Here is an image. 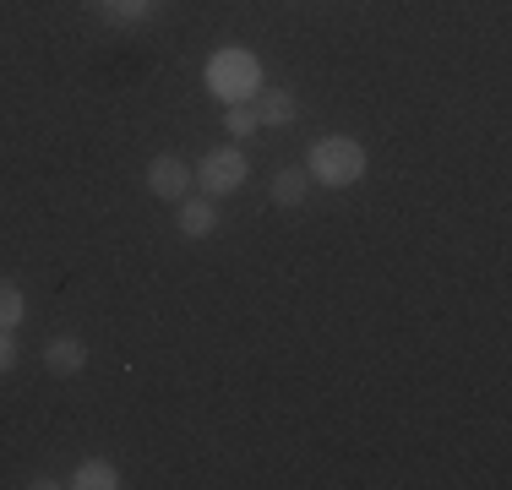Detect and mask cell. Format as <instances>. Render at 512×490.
Segmentation results:
<instances>
[{
  "instance_id": "cell-9",
  "label": "cell",
  "mask_w": 512,
  "mask_h": 490,
  "mask_svg": "<svg viewBox=\"0 0 512 490\" xmlns=\"http://www.w3.org/2000/svg\"><path fill=\"white\" fill-rule=\"evenodd\" d=\"M306 191H311L306 169H278L273 175V202L278 207H306Z\"/></svg>"
},
{
  "instance_id": "cell-10",
  "label": "cell",
  "mask_w": 512,
  "mask_h": 490,
  "mask_svg": "<svg viewBox=\"0 0 512 490\" xmlns=\"http://www.w3.org/2000/svg\"><path fill=\"white\" fill-rule=\"evenodd\" d=\"M93 11L109 22H120V28H137V22H148L153 0H93Z\"/></svg>"
},
{
  "instance_id": "cell-3",
  "label": "cell",
  "mask_w": 512,
  "mask_h": 490,
  "mask_svg": "<svg viewBox=\"0 0 512 490\" xmlns=\"http://www.w3.org/2000/svg\"><path fill=\"white\" fill-rule=\"evenodd\" d=\"M246 175H251V164H246V153L240 147H213V153H202V164L191 169V180L202 186V196H235L240 186H246Z\"/></svg>"
},
{
  "instance_id": "cell-11",
  "label": "cell",
  "mask_w": 512,
  "mask_h": 490,
  "mask_svg": "<svg viewBox=\"0 0 512 490\" xmlns=\"http://www.w3.org/2000/svg\"><path fill=\"white\" fill-rule=\"evenodd\" d=\"M224 131H229V137H256V131H262L256 98H251V104H224Z\"/></svg>"
},
{
  "instance_id": "cell-5",
  "label": "cell",
  "mask_w": 512,
  "mask_h": 490,
  "mask_svg": "<svg viewBox=\"0 0 512 490\" xmlns=\"http://www.w3.org/2000/svg\"><path fill=\"white\" fill-rule=\"evenodd\" d=\"M44 371H50V376H77V371H88V343L71 338V333L50 338V343H44Z\"/></svg>"
},
{
  "instance_id": "cell-4",
  "label": "cell",
  "mask_w": 512,
  "mask_h": 490,
  "mask_svg": "<svg viewBox=\"0 0 512 490\" xmlns=\"http://www.w3.org/2000/svg\"><path fill=\"white\" fill-rule=\"evenodd\" d=\"M148 191L158 196V202H186L191 191V164L180 153H158L148 164Z\"/></svg>"
},
{
  "instance_id": "cell-6",
  "label": "cell",
  "mask_w": 512,
  "mask_h": 490,
  "mask_svg": "<svg viewBox=\"0 0 512 490\" xmlns=\"http://www.w3.org/2000/svg\"><path fill=\"white\" fill-rule=\"evenodd\" d=\"M175 229H180L186 240H207V235L218 229V202H213V196H191V202H180Z\"/></svg>"
},
{
  "instance_id": "cell-13",
  "label": "cell",
  "mask_w": 512,
  "mask_h": 490,
  "mask_svg": "<svg viewBox=\"0 0 512 490\" xmlns=\"http://www.w3.org/2000/svg\"><path fill=\"white\" fill-rule=\"evenodd\" d=\"M6 371H17V338L0 327V376H6Z\"/></svg>"
},
{
  "instance_id": "cell-1",
  "label": "cell",
  "mask_w": 512,
  "mask_h": 490,
  "mask_svg": "<svg viewBox=\"0 0 512 490\" xmlns=\"http://www.w3.org/2000/svg\"><path fill=\"white\" fill-rule=\"evenodd\" d=\"M202 82L218 104H251V98L262 93V60H256L251 49H218V55L207 60Z\"/></svg>"
},
{
  "instance_id": "cell-12",
  "label": "cell",
  "mask_w": 512,
  "mask_h": 490,
  "mask_svg": "<svg viewBox=\"0 0 512 490\" xmlns=\"http://www.w3.org/2000/svg\"><path fill=\"white\" fill-rule=\"evenodd\" d=\"M22 316H28V300H22V289L11 284V278H0V327H6V333H17Z\"/></svg>"
},
{
  "instance_id": "cell-2",
  "label": "cell",
  "mask_w": 512,
  "mask_h": 490,
  "mask_svg": "<svg viewBox=\"0 0 512 490\" xmlns=\"http://www.w3.org/2000/svg\"><path fill=\"white\" fill-rule=\"evenodd\" d=\"M306 175L311 186H327V191H349L365 180V147L355 137H322L306 158Z\"/></svg>"
},
{
  "instance_id": "cell-8",
  "label": "cell",
  "mask_w": 512,
  "mask_h": 490,
  "mask_svg": "<svg viewBox=\"0 0 512 490\" xmlns=\"http://www.w3.org/2000/svg\"><path fill=\"white\" fill-rule=\"evenodd\" d=\"M66 485H77V490H115L120 485V469H115V463H104V458H88V463H77V469H71Z\"/></svg>"
},
{
  "instance_id": "cell-7",
  "label": "cell",
  "mask_w": 512,
  "mask_h": 490,
  "mask_svg": "<svg viewBox=\"0 0 512 490\" xmlns=\"http://www.w3.org/2000/svg\"><path fill=\"white\" fill-rule=\"evenodd\" d=\"M256 115H262V126H295L300 104H295V93H284V88H262L256 93Z\"/></svg>"
}]
</instances>
